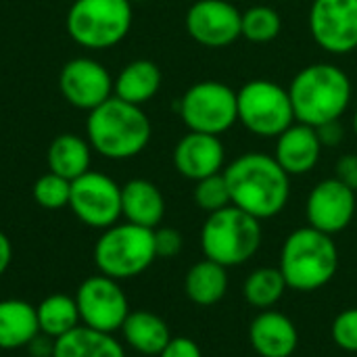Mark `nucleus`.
Masks as SVG:
<instances>
[{"instance_id": "1", "label": "nucleus", "mask_w": 357, "mask_h": 357, "mask_svg": "<svg viewBox=\"0 0 357 357\" xmlns=\"http://www.w3.org/2000/svg\"><path fill=\"white\" fill-rule=\"evenodd\" d=\"M224 178L232 205L259 222L278 215L289 203L291 176L270 155L245 153L224 169Z\"/></svg>"}, {"instance_id": "2", "label": "nucleus", "mask_w": 357, "mask_h": 357, "mask_svg": "<svg viewBox=\"0 0 357 357\" xmlns=\"http://www.w3.org/2000/svg\"><path fill=\"white\" fill-rule=\"evenodd\" d=\"M289 96L295 119L318 128L343 117L351 102V79L333 63H314L293 77Z\"/></svg>"}, {"instance_id": "3", "label": "nucleus", "mask_w": 357, "mask_h": 357, "mask_svg": "<svg viewBox=\"0 0 357 357\" xmlns=\"http://www.w3.org/2000/svg\"><path fill=\"white\" fill-rule=\"evenodd\" d=\"M88 138L92 149L102 157L130 159L146 149L151 121L138 105L111 96L90 111Z\"/></svg>"}, {"instance_id": "4", "label": "nucleus", "mask_w": 357, "mask_h": 357, "mask_svg": "<svg viewBox=\"0 0 357 357\" xmlns=\"http://www.w3.org/2000/svg\"><path fill=\"white\" fill-rule=\"evenodd\" d=\"M339 270V249L331 234L312 226L291 232L282 245L280 272L295 291H318Z\"/></svg>"}, {"instance_id": "5", "label": "nucleus", "mask_w": 357, "mask_h": 357, "mask_svg": "<svg viewBox=\"0 0 357 357\" xmlns=\"http://www.w3.org/2000/svg\"><path fill=\"white\" fill-rule=\"evenodd\" d=\"M259 220L234 205L209 213L201 228V249L205 257L224 268L247 264L259 251Z\"/></svg>"}, {"instance_id": "6", "label": "nucleus", "mask_w": 357, "mask_h": 357, "mask_svg": "<svg viewBox=\"0 0 357 357\" xmlns=\"http://www.w3.org/2000/svg\"><path fill=\"white\" fill-rule=\"evenodd\" d=\"M155 259L153 230L130 222L107 228L94 247V264L98 272L115 280L140 276Z\"/></svg>"}, {"instance_id": "7", "label": "nucleus", "mask_w": 357, "mask_h": 357, "mask_svg": "<svg viewBox=\"0 0 357 357\" xmlns=\"http://www.w3.org/2000/svg\"><path fill=\"white\" fill-rule=\"evenodd\" d=\"M238 121L257 138H278L295 119L289 88L272 79H251L236 92Z\"/></svg>"}, {"instance_id": "8", "label": "nucleus", "mask_w": 357, "mask_h": 357, "mask_svg": "<svg viewBox=\"0 0 357 357\" xmlns=\"http://www.w3.org/2000/svg\"><path fill=\"white\" fill-rule=\"evenodd\" d=\"M132 27L130 0H75L67 15L71 38L86 48H111Z\"/></svg>"}, {"instance_id": "9", "label": "nucleus", "mask_w": 357, "mask_h": 357, "mask_svg": "<svg viewBox=\"0 0 357 357\" xmlns=\"http://www.w3.org/2000/svg\"><path fill=\"white\" fill-rule=\"evenodd\" d=\"M180 117L190 132L222 136L238 121L236 92L218 79L192 84L178 102Z\"/></svg>"}, {"instance_id": "10", "label": "nucleus", "mask_w": 357, "mask_h": 357, "mask_svg": "<svg viewBox=\"0 0 357 357\" xmlns=\"http://www.w3.org/2000/svg\"><path fill=\"white\" fill-rule=\"evenodd\" d=\"M75 303L79 310L82 326H88L98 333L113 335L115 331H121L130 305L123 289L119 287V280L109 278L105 274L86 278L75 293Z\"/></svg>"}, {"instance_id": "11", "label": "nucleus", "mask_w": 357, "mask_h": 357, "mask_svg": "<svg viewBox=\"0 0 357 357\" xmlns=\"http://www.w3.org/2000/svg\"><path fill=\"white\" fill-rule=\"evenodd\" d=\"M69 207L79 222L107 230L121 218V186L100 172H86L71 182Z\"/></svg>"}, {"instance_id": "12", "label": "nucleus", "mask_w": 357, "mask_h": 357, "mask_svg": "<svg viewBox=\"0 0 357 357\" xmlns=\"http://www.w3.org/2000/svg\"><path fill=\"white\" fill-rule=\"evenodd\" d=\"M307 23L316 44L326 52L357 50V0H314Z\"/></svg>"}, {"instance_id": "13", "label": "nucleus", "mask_w": 357, "mask_h": 357, "mask_svg": "<svg viewBox=\"0 0 357 357\" xmlns=\"http://www.w3.org/2000/svg\"><path fill=\"white\" fill-rule=\"evenodd\" d=\"M243 13L228 0H197L186 13L188 36L207 48L234 44L241 33Z\"/></svg>"}, {"instance_id": "14", "label": "nucleus", "mask_w": 357, "mask_h": 357, "mask_svg": "<svg viewBox=\"0 0 357 357\" xmlns=\"http://www.w3.org/2000/svg\"><path fill=\"white\" fill-rule=\"evenodd\" d=\"M305 213L312 228L331 236L343 232L356 218L357 192L337 178H326L312 188Z\"/></svg>"}, {"instance_id": "15", "label": "nucleus", "mask_w": 357, "mask_h": 357, "mask_svg": "<svg viewBox=\"0 0 357 357\" xmlns=\"http://www.w3.org/2000/svg\"><path fill=\"white\" fill-rule=\"evenodd\" d=\"M63 96L77 109L92 111L113 96V79L105 65L94 59L69 61L59 77Z\"/></svg>"}, {"instance_id": "16", "label": "nucleus", "mask_w": 357, "mask_h": 357, "mask_svg": "<svg viewBox=\"0 0 357 357\" xmlns=\"http://www.w3.org/2000/svg\"><path fill=\"white\" fill-rule=\"evenodd\" d=\"M226 161V149L220 136L188 132L174 149V165L176 169L192 180L199 182L213 174H222Z\"/></svg>"}, {"instance_id": "17", "label": "nucleus", "mask_w": 357, "mask_h": 357, "mask_svg": "<svg viewBox=\"0 0 357 357\" xmlns=\"http://www.w3.org/2000/svg\"><path fill=\"white\" fill-rule=\"evenodd\" d=\"M322 149L316 128L295 121L276 138L274 159L289 176H303L318 165Z\"/></svg>"}, {"instance_id": "18", "label": "nucleus", "mask_w": 357, "mask_h": 357, "mask_svg": "<svg viewBox=\"0 0 357 357\" xmlns=\"http://www.w3.org/2000/svg\"><path fill=\"white\" fill-rule=\"evenodd\" d=\"M249 341L261 357H291L299 345V333L284 314L264 312L251 322Z\"/></svg>"}, {"instance_id": "19", "label": "nucleus", "mask_w": 357, "mask_h": 357, "mask_svg": "<svg viewBox=\"0 0 357 357\" xmlns=\"http://www.w3.org/2000/svg\"><path fill=\"white\" fill-rule=\"evenodd\" d=\"M121 215L130 224L155 230L165 215V199L153 182L130 180L121 188Z\"/></svg>"}, {"instance_id": "20", "label": "nucleus", "mask_w": 357, "mask_h": 357, "mask_svg": "<svg viewBox=\"0 0 357 357\" xmlns=\"http://www.w3.org/2000/svg\"><path fill=\"white\" fill-rule=\"evenodd\" d=\"M40 335L36 307L23 299L0 301V349H21Z\"/></svg>"}, {"instance_id": "21", "label": "nucleus", "mask_w": 357, "mask_h": 357, "mask_svg": "<svg viewBox=\"0 0 357 357\" xmlns=\"http://www.w3.org/2000/svg\"><path fill=\"white\" fill-rule=\"evenodd\" d=\"M121 333L123 341L142 356H159L172 341V333L165 320L146 310L130 312L121 326Z\"/></svg>"}, {"instance_id": "22", "label": "nucleus", "mask_w": 357, "mask_h": 357, "mask_svg": "<svg viewBox=\"0 0 357 357\" xmlns=\"http://www.w3.org/2000/svg\"><path fill=\"white\" fill-rule=\"evenodd\" d=\"M52 357H126V351L113 335L77 326L54 339Z\"/></svg>"}, {"instance_id": "23", "label": "nucleus", "mask_w": 357, "mask_h": 357, "mask_svg": "<svg viewBox=\"0 0 357 357\" xmlns=\"http://www.w3.org/2000/svg\"><path fill=\"white\" fill-rule=\"evenodd\" d=\"M161 88V71L153 61L140 59L132 61L121 69L113 82V92L117 98L142 107L149 102Z\"/></svg>"}, {"instance_id": "24", "label": "nucleus", "mask_w": 357, "mask_h": 357, "mask_svg": "<svg viewBox=\"0 0 357 357\" xmlns=\"http://www.w3.org/2000/svg\"><path fill=\"white\" fill-rule=\"evenodd\" d=\"M184 291L186 297L197 305H215L218 301L224 299L228 291L226 268L205 257L203 261L195 264L188 270L184 280Z\"/></svg>"}, {"instance_id": "25", "label": "nucleus", "mask_w": 357, "mask_h": 357, "mask_svg": "<svg viewBox=\"0 0 357 357\" xmlns=\"http://www.w3.org/2000/svg\"><path fill=\"white\" fill-rule=\"evenodd\" d=\"M48 167L52 174L73 182L90 172V144L75 134H61L48 149Z\"/></svg>"}, {"instance_id": "26", "label": "nucleus", "mask_w": 357, "mask_h": 357, "mask_svg": "<svg viewBox=\"0 0 357 357\" xmlns=\"http://www.w3.org/2000/svg\"><path fill=\"white\" fill-rule=\"evenodd\" d=\"M36 316H38L40 335L52 341L82 326L75 297H69L63 293H54L42 299V303L36 307Z\"/></svg>"}, {"instance_id": "27", "label": "nucleus", "mask_w": 357, "mask_h": 357, "mask_svg": "<svg viewBox=\"0 0 357 357\" xmlns=\"http://www.w3.org/2000/svg\"><path fill=\"white\" fill-rule=\"evenodd\" d=\"M289 289L280 268H259L245 282V299L259 310L274 307Z\"/></svg>"}, {"instance_id": "28", "label": "nucleus", "mask_w": 357, "mask_h": 357, "mask_svg": "<svg viewBox=\"0 0 357 357\" xmlns=\"http://www.w3.org/2000/svg\"><path fill=\"white\" fill-rule=\"evenodd\" d=\"M280 31H282V17L276 8L268 4H255L243 13L241 33L245 40L253 44H268L276 40Z\"/></svg>"}, {"instance_id": "29", "label": "nucleus", "mask_w": 357, "mask_h": 357, "mask_svg": "<svg viewBox=\"0 0 357 357\" xmlns=\"http://www.w3.org/2000/svg\"><path fill=\"white\" fill-rule=\"evenodd\" d=\"M195 201L207 213H215V211L232 205L230 188H228L224 174H213L209 178L199 180L195 186Z\"/></svg>"}, {"instance_id": "30", "label": "nucleus", "mask_w": 357, "mask_h": 357, "mask_svg": "<svg viewBox=\"0 0 357 357\" xmlns=\"http://www.w3.org/2000/svg\"><path fill=\"white\" fill-rule=\"evenodd\" d=\"M69 197H71V182L52 172L44 174L33 184V199L44 209H61L69 205Z\"/></svg>"}, {"instance_id": "31", "label": "nucleus", "mask_w": 357, "mask_h": 357, "mask_svg": "<svg viewBox=\"0 0 357 357\" xmlns=\"http://www.w3.org/2000/svg\"><path fill=\"white\" fill-rule=\"evenodd\" d=\"M333 341L337 347L357 354V307L341 312L333 322Z\"/></svg>"}, {"instance_id": "32", "label": "nucleus", "mask_w": 357, "mask_h": 357, "mask_svg": "<svg viewBox=\"0 0 357 357\" xmlns=\"http://www.w3.org/2000/svg\"><path fill=\"white\" fill-rule=\"evenodd\" d=\"M155 253L157 257H176L182 251L184 238L176 228H155Z\"/></svg>"}, {"instance_id": "33", "label": "nucleus", "mask_w": 357, "mask_h": 357, "mask_svg": "<svg viewBox=\"0 0 357 357\" xmlns=\"http://www.w3.org/2000/svg\"><path fill=\"white\" fill-rule=\"evenodd\" d=\"M335 178L341 180L345 186H349L354 192H357V155L347 153L343 155L337 165H335Z\"/></svg>"}, {"instance_id": "34", "label": "nucleus", "mask_w": 357, "mask_h": 357, "mask_svg": "<svg viewBox=\"0 0 357 357\" xmlns=\"http://www.w3.org/2000/svg\"><path fill=\"white\" fill-rule=\"evenodd\" d=\"M159 357H203L199 345L188 337H172Z\"/></svg>"}, {"instance_id": "35", "label": "nucleus", "mask_w": 357, "mask_h": 357, "mask_svg": "<svg viewBox=\"0 0 357 357\" xmlns=\"http://www.w3.org/2000/svg\"><path fill=\"white\" fill-rule=\"evenodd\" d=\"M316 132H318V138H320L324 149H335V146H339L345 140V128H343L341 119L326 121V123L318 126Z\"/></svg>"}, {"instance_id": "36", "label": "nucleus", "mask_w": 357, "mask_h": 357, "mask_svg": "<svg viewBox=\"0 0 357 357\" xmlns=\"http://www.w3.org/2000/svg\"><path fill=\"white\" fill-rule=\"evenodd\" d=\"M13 259V245L8 241V236L4 232H0V276L8 270Z\"/></svg>"}, {"instance_id": "37", "label": "nucleus", "mask_w": 357, "mask_h": 357, "mask_svg": "<svg viewBox=\"0 0 357 357\" xmlns=\"http://www.w3.org/2000/svg\"><path fill=\"white\" fill-rule=\"evenodd\" d=\"M354 132H356V134H357V111H356V113H354Z\"/></svg>"}, {"instance_id": "38", "label": "nucleus", "mask_w": 357, "mask_h": 357, "mask_svg": "<svg viewBox=\"0 0 357 357\" xmlns=\"http://www.w3.org/2000/svg\"><path fill=\"white\" fill-rule=\"evenodd\" d=\"M130 2H146V0H130Z\"/></svg>"}, {"instance_id": "39", "label": "nucleus", "mask_w": 357, "mask_h": 357, "mask_svg": "<svg viewBox=\"0 0 357 357\" xmlns=\"http://www.w3.org/2000/svg\"><path fill=\"white\" fill-rule=\"evenodd\" d=\"M31 357H36V356H31Z\"/></svg>"}]
</instances>
